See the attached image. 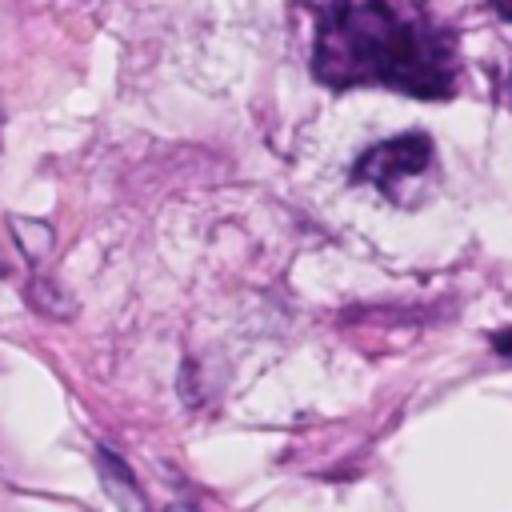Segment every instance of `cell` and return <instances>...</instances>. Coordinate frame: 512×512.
<instances>
[{
	"mask_svg": "<svg viewBox=\"0 0 512 512\" xmlns=\"http://www.w3.org/2000/svg\"><path fill=\"white\" fill-rule=\"evenodd\" d=\"M312 72L328 88H392L416 100H448L460 76L456 32L416 0H324Z\"/></svg>",
	"mask_w": 512,
	"mask_h": 512,
	"instance_id": "6da1fadb",
	"label": "cell"
},
{
	"mask_svg": "<svg viewBox=\"0 0 512 512\" xmlns=\"http://www.w3.org/2000/svg\"><path fill=\"white\" fill-rule=\"evenodd\" d=\"M432 156H436V148H432V140H428L424 132H400V136L380 140L376 148H368V152L356 160L352 176H356L360 184H372V188H380L384 196L400 200V184L424 176V172L432 168Z\"/></svg>",
	"mask_w": 512,
	"mask_h": 512,
	"instance_id": "7a4b0ae2",
	"label": "cell"
},
{
	"mask_svg": "<svg viewBox=\"0 0 512 512\" xmlns=\"http://www.w3.org/2000/svg\"><path fill=\"white\" fill-rule=\"evenodd\" d=\"M96 468H100V476L108 484V496L116 500L120 512H148V500H144L140 484L132 480V472L124 468V460H116L108 448H96Z\"/></svg>",
	"mask_w": 512,
	"mask_h": 512,
	"instance_id": "3957f363",
	"label": "cell"
},
{
	"mask_svg": "<svg viewBox=\"0 0 512 512\" xmlns=\"http://www.w3.org/2000/svg\"><path fill=\"white\" fill-rule=\"evenodd\" d=\"M12 232H16V240L24 244L28 260H40V256L48 252V244H52V228H48L44 220H20V216H12Z\"/></svg>",
	"mask_w": 512,
	"mask_h": 512,
	"instance_id": "277c9868",
	"label": "cell"
},
{
	"mask_svg": "<svg viewBox=\"0 0 512 512\" xmlns=\"http://www.w3.org/2000/svg\"><path fill=\"white\" fill-rule=\"evenodd\" d=\"M492 348H496L500 356H512V328H508V332H492Z\"/></svg>",
	"mask_w": 512,
	"mask_h": 512,
	"instance_id": "5b68a950",
	"label": "cell"
},
{
	"mask_svg": "<svg viewBox=\"0 0 512 512\" xmlns=\"http://www.w3.org/2000/svg\"><path fill=\"white\" fill-rule=\"evenodd\" d=\"M488 8H492L500 20H508V24H512V0H488Z\"/></svg>",
	"mask_w": 512,
	"mask_h": 512,
	"instance_id": "8992f818",
	"label": "cell"
},
{
	"mask_svg": "<svg viewBox=\"0 0 512 512\" xmlns=\"http://www.w3.org/2000/svg\"><path fill=\"white\" fill-rule=\"evenodd\" d=\"M164 512H200V508H192V504H172V508H164Z\"/></svg>",
	"mask_w": 512,
	"mask_h": 512,
	"instance_id": "52a82bcc",
	"label": "cell"
},
{
	"mask_svg": "<svg viewBox=\"0 0 512 512\" xmlns=\"http://www.w3.org/2000/svg\"><path fill=\"white\" fill-rule=\"evenodd\" d=\"M8 272H12V268H8V260H4V256H0V280H4V276H8Z\"/></svg>",
	"mask_w": 512,
	"mask_h": 512,
	"instance_id": "ba28073f",
	"label": "cell"
},
{
	"mask_svg": "<svg viewBox=\"0 0 512 512\" xmlns=\"http://www.w3.org/2000/svg\"><path fill=\"white\" fill-rule=\"evenodd\" d=\"M0 128H4V112H0Z\"/></svg>",
	"mask_w": 512,
	"mask_h": 512,
	"instance_id": "9c48e42d",
	"label": "cell"
}]
</instances>
